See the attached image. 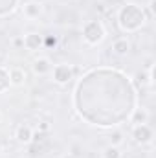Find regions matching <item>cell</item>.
Listing matches in <instances>:
<instances>
[{"mask_svg":"<svg viewBox=\"0 0 156 158\" xmlns=\"http://www.w3.org/2000/svg\"><path fill=\"white\" fill-rule=\"evenodd\" d=\"M83 37L88 44H99L101 40L105 39V28L99 20H90L84 30H83Z\"/></svg>","mask_w":156,"mask_h":158,"instance_id":"6da1fadb","label":"cell"},{"mask_svg":"<svg viewBox=\"0 0 156 158\" xmlns=\"http://www.w3.org/2000/svg\"><path fill=\"white\" fill-rule=\"evenodd\" d=\"M72 76H74V70H72L70 64H57V66H53V81L55 83L64 85V83H68L72 79Z\"/></svg>","mask_w":156,"mask_h":158,"instance_id":"7a4b0ae2","label":"cell"},{"mask_svg":"<svg viewBox=\"0 0 156 158\" xmlns=\"http://www.w3.org/2000/svg\"><path fill=\"white\" fill-rule=\"evenodd\" d=\"M132 136L138 143H149L153 140V129L143 123V125H134V131H132Z\"/></svg>","mask_w":156,"mask_h":158,"instance_id":"3957f363","label":"cell"},{"mask_svg":"<svg viewBox=\"0 0 156 158\" xmlns=\"http://www.w3.org/2000/svg\"><path fill=\"white\" fill-rule=\"evenodd\" d=\"M22 42H24V48L30 52H35V50L42 48V37L39 33H28L26 37H22Z\"/></svg>","mask_w":156,"mask_h":158,"instance_id":"277c9868","label":"cell"},{"mask_svg":"<svg viewBox=\"0 0 156 158\" xmlns=\"http://www.w3.org/2000/svg\"><path fill=\"white\" fill-rule=\"evenodd\" d=\"M15 138H17L18 143H30V142L33 140V131H31V127H30V125H20V127H17Z\"/></svg>","mask_w":156,"mask_h":158,"instance_id":"5b68a950","label":"cell"},{"mask_svg":"<svg viewBox=\"0 0 156 158\" xmlns=\"http://www.w3.org/2000/svg\"><path fill=\"white\" fill-rule=\"evenodd\" d=\"M112 50H114V53L119 55V57H125L129 52H130V40L127 39V37H119L112 42Z\"/></svg>","mask_w":156,"mask_h":158,"instance_id":"8992f818","label":"cell"},{"mask_svg":"<svg viewBox=\"0 0 156 158\" xmlns=\"http://www.w3.org/2000/svg\"><path fill=\"white\" fill-rule=\"evenodd\" d=\"M22 11H24V17L37 19L40 13H42V4H39V2H28V4H24Z\"/></svg>","mask_w":156,"mask_h":158,"instance_id":"52a82bcc","label":"cell"},{"mask_svg":"<svg viewBox=\"0 0 156 158\" xmlns=\"http://www.w3.org/2000/svg\"><path fill=\"white\" fill-rule=\"evenodd\" d=\"M51 70V64H50V59L48 57H39L35 63H33V72L39 74V76H44Z\"/></svg>","mask_w":156,"mask_h":158,"instance_id":"ba28073f","label":"cell"},{"mask_svg":"<svg viewBox=\"0 0 156 158\" xmlns=\"http://www.w3.org/2000/svg\"><path fill=\"white\" fill-rule=\"evenodd\" d=\"M7 76H9V83L15 85V86H20V85H24V81H26V74H24L22 68H11Z\"/></svg>","mask_w":156,"mask_h":158,"instance_id":"9c48e42d","label":"cell"},{"mask_svg":"<svg viewBox=\"0 0 156 158\" xmlns=\"http://www.w3.org/2000/svg\"><path fill=\"white\" fill-rule=\"evenodd\" d=\"M149 121V112L145 110V109H138L136 112H134V116H132V123L134 125H143V123H147Z\"/></svg>","mask_w":156,"mask_h":158,"instance_id":"30bf717a","label":"cell"},{"mask_svg":"<svg viewBox=\"0 0 156 158\" xmlns=\"http://www.w3.org/2000/svg\"><path fill=\"white\" fill-rule=\"evenodd\" d=\"M42 46L48 48V50H55V48L59 46V39H57L55 35H48L46 39H42Z\"/></svg>","mask_w":156,"mask_h":158,"instance_id":"8fae6325","label":"cell"},{"mask_svg":"<svg viewBox=\"0 0 156 158\" xmlns=\"http://www.w3.org/2000/svg\"><path fill=\"white\" fill-rule=\"evenodd\" d=\"M103 158H121V153H119V149L116 145H109L103 151Z\"/></svg>","mask_w":156,"mask_h":158,"instance_id":"7c38bea8","label":"cell"},{"mask_svg":"<svg viewBox=\"0 0 156 158\" xmlns=\"http://www.w3.org/2000/svg\"><path fill=\"white\" fill-rule=\"evenodd\" d=\"M121 142H123V132H121V131H117V132H114V134L110 136V145H116L117 147Z\"/></svg>","mask_w":156,"mask_h":158,"instance_id":"4fadbf2b","label":"cell"},{"mask_svg":"<svg viewBox=\"0 0 156 158\" xmlns=\"http://www.w3.org/2000/svg\"><path fill=\"white\" fill-rule=\"evenodd\" d=\"M39 129H40V131H48V129H50V125H48L46 121H42V123L39 125Z\"/></svg>","mask_w":156,"mask_h":158,"instance_id":"5bb4252c","label":"cell"},{"mask_svg":"<svg viewBox=\"0 0 156 158\" xmlns=\"http://www.w3.org/2000/svg\"><path fill=\"white\" fill-rule=\"evenodd\" d=\"M64 158H76V156L74 155H68V156H64Z\"/></svg>","mask_w":156,"mask_h":158,"instance_id":"9a60e30c","label":"cell"},{"mask_svg":"<svg viewBox=\"0 0 156 158\" xmlns=\"http://www.w3.org/2000/svg\"><path fill=\"white\" fill-rule=\"evenodd\" d=\"M0 151H2V145H0Z\"/></svg>","mask_w":156,"mask_h":158,"instance_id":"2e32d148","label":"cell"},{"mask_svg":"<svg viewBox=\"0 0 156 158\" xmlns=\"http://www.w3.org/2000/svg\"><path fill=\"white\" fill-rule=\"evenodd\" d=\"M0 119H2V114H0Z\"/></svg>","mask_w":156,"mask_h":158,"instance_id":"e0dca14e","label":"cell"}]
</instances>
